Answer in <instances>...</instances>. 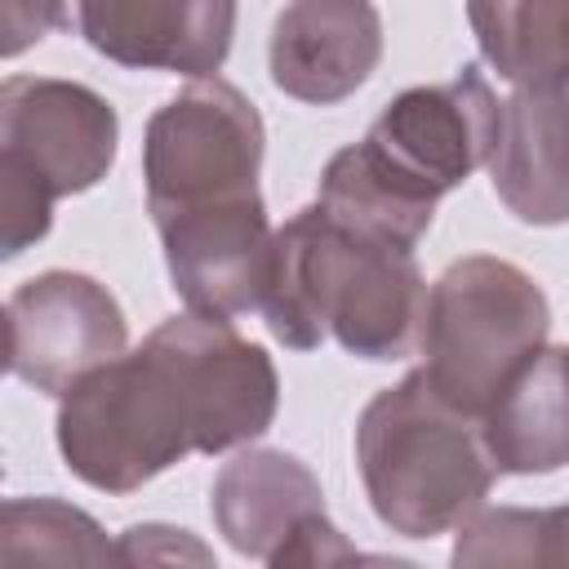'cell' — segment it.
Listing matches in <instances>:
<instances>
[{"mask_svg":"<svg viewBox=\"0 0 569 569\" xmlns=\"http://www.w3.org/2000/svg\"><path fill=\"white\" fill-rule=\"evenodd\" d=\"M316 204L329 218H338L342 227L387 240V244H400V249H418V240L427 236V227L436 218V204L413 196L405 182H396L360 142L342 147L325 164Z\"/></svg>","mask_w":569,"mask_h":569,"instance_id":"obj_16","label":"cell"},{"mask_svg":"<svg viewBox=\"0 0 569 569\" xmlns=\"http://www.w3.org/2000/svg\"><path fill=\"white\" fill-rule=\"evenodd\" d=\"M133 71L218 76L236 36V0H62V27Z\"/></svg>","mask_w":569,"mask_h":569,"instance_id":"obj_10","label":"cell"},{"mask_svg":"<svg viewBox=\"0 0 569 569\" xmlns=\"http://www.w3.org/2000/svg\"><path fill=\"white\" fill-rule=\"evenodd\" d=\"M276 405L271 356L231 320L187 311L58 396V453L89 489L133 493L187 453L258 440Z\"/></svg>","mask_w":569,"mask_h":569,"instance_id":"obj_1","label":"cell"},{"mask_svg":"<svg viewBox=\"0 0 569 569\" xmlns=\"http://www.w3.org/2000/svg\"><path fill=\"white\" fill-rule=\"evenodd\" d=\"M116 556L129 560V565H173V560L213 565V551L200 547L187 529H173V525H129L116 542Z\"/></svg>","mask_w":569,"mask_h":569,"instance_id":"obj_19","label":"cell"},{"mask_svg":"<svg viewBox=\"0 0 569 569\" xmlns=\"http://www.w3.org/2000/svg\"><path fill=\"white\" fill-rule=\"evenodd\" d=\"M4 565H107L120 560L102 525L62 498H9L0 511Z\"/></svg>","mask_w":569,"mask_h":569,"instance_id":"obj_17","label":"cell"},{"mask_svg":"<svg viewBox=\"0 0 569 569\" xmlns=\"http://www.w3.org/2000/svg\"><path fill=\"white\" fill-rule=\"evenodd\" d=\"M489 178L511 218L529 227L569 222V76L525 84L502 102Z\"/></svg>","mask_w":569,"mask_h":569,"instance_id":"obj_13","label":"cell"},{"mask_svg":"<svg viewBox=\"0 0 569 569\" xmlns=\"http://www.w3.org/2000/svg\"><path fill=\"white\" fill-rule=\"evenodd\" d=\"M356 467L373 516L400 538L458 529L493 489L480 418L436 391L427 369L382 387L356 422Z\"/></svg>","mask_w":569,"mask_h":569,"instance_id":"obj_3","label":"cell"},{"mask_svg":"<svg viewBox=\"0 0 569 569\" xmlns=\"http://www.w3.org/2000/svg\"><path fill=\"white\" fill-rule=\"evenodd\" d=\"M542 569H569V502L542 507Z\"/></svg>","mask_w":569,"mask_h":569,"instance_id":"obj_21","label":"cell"},{"mask_svg":"<svg viewBox=\"0 0 569 569\" xmlns=\"http://www.w3.org/2000/svg\"><path fill=\"white\" fill-rule=\"evenodd\" d=\"M267 129L258 107L227 80L200 76L169 98L142 133L151 222L258 200Z\"/></svg>","mask_w":569,"mask_h":569,"instance_id":"obj_5","label":"cell"},{"mask_svg":"<svg viewBox=\"0 0 569 569\" xmlns=\"http://www.w3.org/2000/svg\"><path fill=\"white\" fill-rule=\"evenodd\" d=\"M427 280L413 249L360 236L320 204L298 209L271 244L262 316L276 342L316 351L338 338L360 360H405L422 338Z\"/></svg>","mask_w":569,"mask_h":569,"instance_id":"obj_2","label":"cell"},{"mask_svg":"<svg viewBox=\"0 0 569 569\" xmlns=\"http://www.w3.org/2000/svg\"><path fill=\"white\" fill-rule=\"evenodd\" d=\"M116 107L76 80L9 76L0 84V169L53 200L98 187L116 164Z\"/></svg>","mask_w":569,"mask_h":569,"instance_id":"obj_9","label":"cell"},{"mask_svg":"<svg viewBox=\"0 0 569 569\" xmlns=\"http://www.w3.org/2000/svg\"><path fill=\"white\" fill-rule=\"evenodd\" d=\"M547 333L551 307L538 280L507 258L471 253L449 262L427 289L418 347L436 391L485 418L511 373L547 347Z\"/></svg>","mask_w":569,"mask_h":569,"instance_id":"obj_4","label":"cell"},{"mask_svg":"<svg viewBox=\"0 0 569 569\" xmlns=\"http://www.w3.org/2000/svg\"><path fill=\"white\" fill-rule=\"evenodd\" d=\"M124 347L129 325L116 293L84 271H40L4 302V365L44 396H67Z\"/></svg>","mask_w":569,"mask_h":569,"instance_id":"obj_8","label":"cell"},{"mask_svg":"<svg viewBox=\"0 0 569 569\" xmlns=\"http://www.w3.org/2000/svg\"><path fill=\"white\" fill-rule=\"evenodd\" d=\"M62 27V0H0V53L18 58Z\"/></svg>","mask_w":569,"mask_h":569,"instance_id":"obj_20","label":"cell"},{"mask_svg":"<svg viewBox=\"0 0 569 569\" xmlns=\"http://www.w3.org/2000/svg\"><path fill=\"white\" fill-rule=\"evenodd\" d=\"M156 236L164 249L173 293L187 302V311L218 320L262 311V293L271 280V244H276L262 196L164 218L156 222Z\"/></svg>","mask_w":569,"mask_h":569,"instance_id":"obj_11","label":"cell"},{"mask_svg":"<svg viewBox=\"0 0 569 569\" xmlns=\"http://www.w3.org/2000/svg\"><path fill=\"white\" fill-rule=\"evenodd\" d=\"M480 431L507 476L569 467V347H538L485 409Z\"/></svg>","mask_w":569,"mask_h":569,"instance_id":"obj_14","label":"cell"},{"mask_svg":"<svg viewBox=\"0 0 569 569\" xmlns=\"http://www.w3.org/2000/svg\"><path fill=\"white\" fill-rule=\"evenodd\" d=\"M458 569H542V511L476 507L453 538Z\"/></svg>","mask_w":569,"mask_h":569,"instance_id":"obj_18","label":"cell"},{"mask_svg":"<svg viewBox=\"0 0 569 569\" xmlns=\"http://www.w3.org/2000/svg\"><path fill=\"white\" fill-rule=\"evenodd\" d=\"M209 511L231 551L271 569H325L360 551L325 516L311 467L284 449H240L209 489Z\"/></svg>","mask_w":569,"mask_h":569,"instance_id":"obj_6","label":"cell"},{"mask_svg":"<svg viewBox=\"0 0 569 569\" xmlns=\"http://www.w3.org/2000/svg\"><path fill=\"white\" fill-rule=\"evenodd\" d=\"M485 62L516 89L569 76V0H467Z\"/></svg>","mask_w":569,"mask_h":569,"instance_id":"obj_15","label":"cell"},{"mask_svg":"<svg viewBox=\"0 0 569 569\" xmlns=\"http://www.w3.org/2000/svg\"><path fill=\"white\" fill-rule=\"evenodd\" d=\"M502 124V102L476 62L445 84L405 89L382 107L360 147L413 196L440 204L480 164H489Z\"/></svg>","mask_w":569,"mask_h":569,"instance_id":"obj_7","label":"cell"},{"mask_svg":"<svg viewBox=\"0 0 569 569\" xmlns=\"http://www.w3.org/2000/svg\"><path fill=\"white\" fill-rule=\"evenodd\" d=\"M378 62L382 18L369 0H289L271 22V84L307 107L351 98Z\"/></svg>","mask_w":569,"mask_h":569,"instance_id":"obj_12","label":"cell"}]
</instances>
